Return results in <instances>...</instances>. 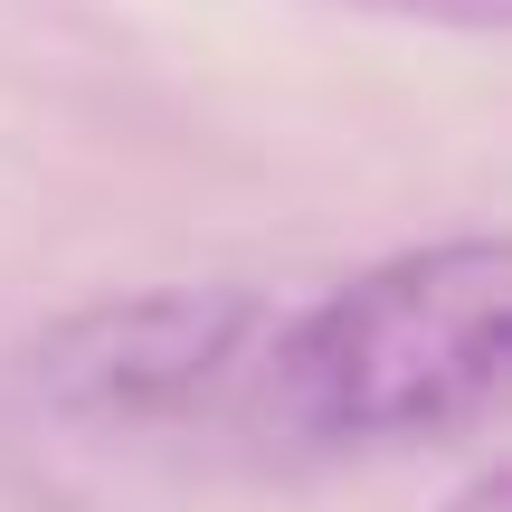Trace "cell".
<instances>
[{"mask_svg":"<svg viewBox=\"0 0 512 512\" xmlns=\"http://www.w3.org/2000/svg\"><path fill=\"white\" fill-rule=\"evenodd\" d=\"M512 370V256L503 238H437L351 275L275 351V399L304 437L418 446L484 418Z\"/></svg>","mask_w":512,"mask_h":512,"instance_id":"6da1fadb","label":"cell"},{"mask_svg":"<svg viewBox=\"0 0 512 512\" xmlns=\"http://www.w3.org/2000/svg\"><path fill=\"white\" fill-rule=\"evenodd\" d=\"M342 10L370 19H418V29H503L512 0H342Z\"/></svg>","mask_w":512,"mask_h":512,"instance_id":"3957f363","label":"cell"},{"mask_svg":"<svg viewBox=\"0 0 512 512\" xmlns=\"http://www.w3.org/2000/svg\"><path fill=\"white\" fill-rule=\"evenodd\" d=\"M446 512H512V475H475V484H465V494L446 503Z\"/></svg>","mask_w":512,"mask_h":512,"instance_id":"277c9868","label":"cell"},{"mask_svg":"<svg viewBox=\"0 0 512 512\" xmlns=\"http://www.w3.org/2000/svg\"><path fill=\"white\" fill-rule=\"evenodd\" d=\"M256 294L238 285H152L86 304L38 342L29 380L57 418H181L256 342Z\"/></svg>","mask_w":512,"mask_h":512,"instance_id":"7a4b0ae2","label":"cell"}]
</instances>
